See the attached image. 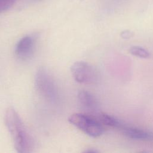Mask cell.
Wrapping results in <instances>:
<instances>
[{
	"label": "cell",
	"mask_w": 153,
	"mask_h": 153,
	"mask_svg": "<svg viewBox=\"0 0 153 153\" xmlns=\"http://www.w3.org/2000/svg\"><path fill=\"white\" fill-rule=\"evenodd\" d=\"M4 119L16 150L19 153L30 152L34 146L33 139L14 108L7 109Z\"/></svg>",
	"instance_id": "cell-1"
},
{
	"label": "cell",
	"mask_w": 153,
	"mask_h": 153,
	"mask_svg": "<svg viewBox=\"0 0 153 153\" xmlns=\"http://www.w3.org/2000/svg\"><path fill=\"white\" fill-rule=\"evenodd\" d=\"M68 120L72 125L93 137H99L105 131L104 126L96 115L84 112L75 113L69 117Z\"/></svg>",
	"instance_id": "cell-2"
},
{
	"label": "cell",
	"mask_w": 153,
	"mask_h": 153,
	"mask_svg": "<svg viewBox=\"0 0 153 153\" xmlns=\"http://www.w3.org/2000/svg\"><path fill=\"white\" fill-rule=\"evenodd\" d=\"M35 86L39 94L46 100L51 103L58 101L59 93L57 85L46 69L41 68L36 72Z\"/></svg>",
	"instance_id": "cell-3"
},
{
	"label": "cell",
	"mask_w": 153,
	"mask_h": 153,
	"mask_svg": "<svg viewBox=\"0 0 153 153\" xmlns=\"http://www.w3.org/2000/svg\"><path fill=\"white\" fill-rule=\"evenodd\" d=\"M72 76L76 81L85 84H94L99 80L96 69L90 64L78 61L75 62L71 68Z\"/></svg>",
	"instance_id": "cell-4"
},
{
	"label": "cell",
	"mask_w": 153,
	"mask_h": 153,
	"mask_svg": "<svg viewBox=\"0 0 153 153\" xmlns=\"http://www.w3.org/2000/svg\"><path fill=\"white\" fill-rule=\"evenodd\" d=\"M78 105L84 113L96 115L99 113V103L96 98L91 93L82 90L77 96Z\"/></svg>",
	"instance_id": "cell-5"
},
{
	"label": "cell",
	"mask_w": 153,
	"mask_h": 153,
	"mask_svg": "<svg viewBox=\"0 0 153 153\" xmlns=\"http://www.w3.org/2000/svg\"><path fill=\"white\" fill-rule=\"evenodd\" d=\"M35 45L34 38L30 36L23 37L17 42L15 53L16 56L22 60H26L29 58L33 53Z\"/></svg>",
	"instance_id": "cell-6"
},
{
	"label": "cell",
	"mask_w": 153,
	"mask_h": 153,
	"mask_svg": "<svg viewBox=\"0 0 153 153\" xmlns=\"http://www.w3.org/2000/svg\"><path fill=\"white\" fill-rule=\"evenodd\" d=\"M121 132L127 137L140 140H148L153 139V133L147 130L136 127L125 126L122 124L118 127Z\"/></svg>",
	"instance_id": "cell-7"
},
{
	"label": "cell",
	"mask_w": 153,
	"mask_h": 153,
	"mask_svg": "<svg viewBox=\"0 0 153 153\" xmlns=\"http://www.w3.org/2000/svg\"><path fill=\"white\" fill-rule=\"evenodd\" d=\"M97 117L100 123L105 126H109L112 127L118 128L121 124L120 121L117 119L115 117L109 114H107L105 113L99 112L96 114Z\"/></svg>",
	"instance_id": "cell-8"
},
{
	"label": "cell",
	"mask_w": 153,
	"mask_h": 153,
	"mask_svg": "<svg viewBox=\"0 0 153 153\" xmlns=\"http://www.w3.org/2000/svg\"><path fill=\"white\" fill-rule=\"evenodd\" d=\"M129 52L132 55L141 58H148L150 56L149 51L140 46L136 45L130 47Z\"/></svg>",
	"instance_id": "cell-9"
},
{
	"label": "cell",
	"mask_w": 153,
	"mask_h": 153,
	"mask_svg": "<svg viewBox=\"0 0 153 153\" xmlns=\"http://www.w3.org/2000/svg\"><path fill=\"white\" fill-rule=\"evenodd\" d=\"M16 0H0V13L5 11L11 8Z\"/></svg>",
	"instance_id": "cell-10"
}]
</instances>
